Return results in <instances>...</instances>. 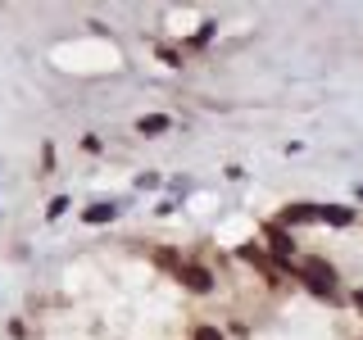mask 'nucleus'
I'll list each match as a JSON object with an SVG mask.
<instances>
[{"mask_svg": "<svg viewBox=\"0 0 363 340\" xmlns=\"http://www.w3.org/2000/svg\"><path fill=\"white\" fill-rule=\"evenodd\" d=\"M295 277H300L313 295H323V300H340L336 295V268L327 264V259H304V264L295 268Z\"/></svg>", "mask_w": 363, "mask_h": 340, "instance_id": "f257e3e1", "label": "nucleus"}, {"mask_svg": "<svg viewBox=\"0 0 363 340\" xmlns=\"http://www.w3.org/2000/svg\"><path fill=\"white\" fill-rule=\"evenodd\" d=\"M177 281H182L186 290H196V295H209V290H213V272L200 268V264H182V268H177Z\"/></svg>", "mask_w": 363, "mask_h": 340, "instance_id": "f03ea898", "label": "nucleus"}, {"mask_svg": "<svg viewBox=\"0 0 363 340\" xmlns=\"http://www.w3.org/2000/svg\"><path fill=\"white\" fill-rule=\"evenodd\" d=\"M264 236H268V249L281 259V268H291V249H295V241L286 236V227H281V222H272V227H264Z\"/></svg>", "mask_w": 363, "mask_h": 340, "instance_id": "7ed1b4c3", "label": "nucleus"}, {"mask_svg": "<svg viewBox=\"0 0 363 340\" xmlns=\"http://www.w3.org/2000/svg\"><path fill=\"white\" fill-rule=\"evenodd\" d=\"M318 218V204H291L286 213H281V227H295V222H313Z\"/></svg>", "mask_w": 363, "mask_h": 340, "instance_id": "20e7f679", "label": "nucleus"}, {"mask_svg": "<svg viewBox=\"0 0 363 340\" xmlns=\"http://www.w3.org/2000/svg\"><path fill=\"white\" fill-rule=\"evenodd\" d=\"M168 128H173V118H164V113H150V118L136 123V132H141V136H159V132H168Z\"/></svg>", "mask_w": 363, "mask_h": 340, "instance_id": "39448f33", "label": "nucleus"}, {"mask_svg": "<svg viewBox=\"0 0 363 340\" xmlns=\"http://www.w3.org/2000/svg\"><path fill=\"white\" fill-rule=\"evenodd\" d=\"M318 218H327V222L345 227V222H354V209H345V204H327V209H318Z\"/></svg>", "mask_w": 363, "mask_h": 340, "instance_id": "423d86ee", "label": "nucleus"}, {"mask_svg": "<svg viewBox=\"0 0 363 340\" xmlns=\"http://www.w3.org/2000/svg\"><path fill=\"white\" fill-rule=\"evenodd\" d=\"M113 213H118V209H113V204H91V209L82 213V218H86V222H109Z\"/></svg>", "mask_w": 363, "mask_h": 340, "instance_id": "0eeeda50", "label": "nucleus"}, {"mask_svg": "<svg viewBox=\"0 0 363 340\" xmlns=\"http://www.w3.org/2000/svg\"><path fill=\"white\" fill-rule=\"evenodd\" d=\"M155 264H159V268H182V259L173 254V249H159V254H155Z\"/></svg>", "mask_w": 363, "mask_h": 340, "instance_id": "6e6552de", "label": "nucleus"}, {"mask_svg": "<svg viewBox=\"0 0 363 340\" xmlns=\"http://www.w3.org/2000/svg\"><path fill=\"white\" fill-rule=\"evenodd\" d=\"M191 340H223V332H218V327H196V336H191Z\"/></svg>", "mask_w": 363, "mask_h": 340, "instance_id": "1a4fd4ad", "label": "nucleus"}, {"mask_svg": "<svg viewBox=\"0 0 363 340\" xmlns=\"http://www.w3.org/2000/svg\"><path fill=\"white\" fill-rule=\"evenodd\" d=\"M354 304H359V309H363V290H359V295H354Z\"/></svg>", "mask_w": 363, "mask_h": 340, "instance_id": "9d476101", "label": "nucleus"}, {"mask_svg": "<svg viewBox=\"0 0 363 340\" xmlns=\"http://www.w3.org/2000/svg\"><path fill=\"white\" fill-rule=\"evenodd\" d=\"M359 196H363V191H359Z\"/></svg>", "mask_w": 363, "mask_h": 340, "instance_id": "9b49d317", "label": "nucleus"}]
</instances>
